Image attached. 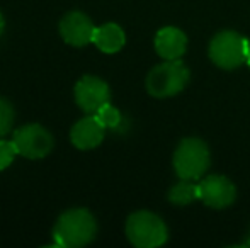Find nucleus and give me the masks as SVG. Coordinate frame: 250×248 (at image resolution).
Wrapping results in <instances>:
<instances>
[{
    "instance_id": "f257e3e1",
    "label": "nucleus",
    "mask_w": 250,
    "mask_h": 248,
    "mask_svg": "<svg viewBox=\"0 0 250 248\" xmlns=\"http://www.w3.org/2000/svg\"><path fill=\"white\" fill-rule=\"evenodd\" d=\"M96 233V219L87 209H70L56 221L53 238L56 247L80 248L92 242Z\"/></svg>"
},
{
    "instance_id": "f03ea898",
    "label": "nucleus",
    "mask_w": 250,
    "mask_h": 248,
    "mask_svg": "<svg viewBox=\"0 0 250 248\" xmlns=\"http://www.w3.org/2000/svg\"><path fill=\"white\" fill-rule=\"evenodd\" d=\"M189 82V70L179 60H165L148 73L146 89L157 99L179 94Z\"/></svg>"
},
{
    "instance_id": "7ed1b4c3",
    "label": "nucleus",
    "mask_w": 250,
    "mask_h": 248,
    "mask_svg": "<svg viewBox=\"0 0 250 248\" xmlns=\"http://www.w3.org/2000/svg\"><path fill=\"white\" fill-rule=\"evenodd\" d=\"M209 57L220 68H238L249 60L250 43L233 31H221L211 41Z\"/></svg>"
},
{
    "instance_id": "20e7f679",
    "label": "nucleus",
    "mask_w": 250,
    "mask_h": 248,
    "mask_svg": "<svg viewBox=\"0 0 250 248\" xmlns=\"http://www.w3.org/2000/svg\"><path fill=\"white\" fill-rule=\"evenodd\" d=\"M126 236L138 248H155L167 242V228L153 212H135L126 221Z\"/></svg>"
},
{
    "instance_id": "39448f33",
    "label": "nucleus",
    "mask_w": 250,
    "mask_h": 248,
    "mask_svg": "<svg viewBox=\"0 0 250 248\" xmlns=\"http://www.w3.org/2000/svg\"><path fill=\"white\" fill-rule=\"evenodd\" d=\"M209 167L208 146L198 138H188L174 153V169L179 179L198 180Z\"/></svg>"
},
{
    "instance_id": "423d86ee",
    "label": "nucleus",
    "mask_w": 250,
    "mask_h": 248,
    "mask_svg": "<svg viewBox=\"0 0 250 248\" xmlns=\"http://www.w3.org/2000/svg\"><path fill=\"white\" fill-rule=\"evenodd\" d=\"M12 143L17 150V155H22L31 160H38L46 156L51 152L53 136L43 126L27 124L14 133Z\"/></svg>"
},
{
    "instance_id": "0eeeda50",
    "label": "nucleus",
    "mask_w": 250,
    "mask_h": 248,
    "mask_svg": "<svg viewBox=\"0 0 250 248\" xmlns=\"http://www.w3.org/2000/svg\"><path fill=\"white\" fill-rule=\"evenodd\" d=\"M109 87L104 80L97 76H83L75 85V100L80 106V109L85 113H97L104 104L109 102Z\"/></svg>"
},
{
    "instance_id": "6e6552de",
    "label": "nucleus",
    "mask_w": 250,
    "mask_h": 248,
    "mask_svg": "<svg viewBox=\"0 0 250 248\" xmlns=\"http://www.w3.org/2000/svg\"><path fill=\"white\" fill-rule=\"evenodd\" d=\"M235 186L221 175H208L199 182V199L209 208L223 209L235 201Z\"/></svg>"
},
{
    "instance_id": "1a4fd4ad",
    "label": "nucleus",
    "mask_w": 250,
    "mask_h": 248,
    "mask_svg": "<svg viewBox=\"0 0 250 248\" xmlns=\"http://www.w3.org/2000/svg\"><path fill=\"white\" fill-rule=\"evenodd\" d=\"M96 26L83 12H68L60 22V34L72 46H85L92 43Z\"/></svg>"
},
{
    "instance_id": "9d476101",
    "label": "nucleus",
    "mask_w": 250,
    "mask_h": 248,
    "mask_svg": "<svg viewBox=\"0 0 250 248\" xmlns=\"http://www.w3.org/2000/svg\"><path fill=\"white\" fill-rule=\"evenodd\" d=\"M104 126L97 116H87L72 128L70 138L79 150H92L104 139Z\"/></svg>"
},
{
    "instance_id": "9b49d317",
    "label": "nucleus",
    "mask_w": 250,
    "mask_h": 248,
    "mask_svg": "<svg viewBox=\"0 0 250 248\" xmlns=\"http://www.w3.org/2000/svg\"><path fill=\"white\" fill-rule=\"evenodd\" d=\"M188 38L177 27H164L155 36V50L164 60H179L186 53Z\"/></svg>"
},
{
    "instance_id": "f8f14e48",
    "label": "nucleus",
    "mask_w": 250,
    "mask_h": 248,
    "mask_svg": "<svg viewBox=\"0 0 250 248\" xmlns=\"http://www.w3.org/2000/svg\"><path fill=\"white\" fill-rule=\"evenodd\" d=\"M92 43L104 53H116L126 43V36L118 24H104L101 27H96Z\"/></svg>"
},
{
    "instance_id": "ddd939ff",
    "label": "nucleus",
    "mask_w": 250,
    "mask_h": 248,
    "mask_svg": "<svg viewBox=\"0 0 250 248\" xmlns=\"http://www.w3.org/2000/svg\"><path fill=\"white\" fill-rule=\"evenodd\" d=\"M168 199H170V202H174V204H177V206L189 204V202L199 199V184L181 179V182L175 184V186L170 189Z\"/></svg>"
},
{
    "instance_id": "4468645a",
    "label": "nucleus",
    "mask_w": 250,
    "mask_h": 248,
    "mask_svg": "<svg viewBox=\"0 0 250 248\" xmlns=\"http://www.w3.org/2000/svg\"><path fill=\"white\" fill-rule=\"evenodd\" d=\"M96 116L104 128H116V126H119V123H121V114H119V111L116 109V107H112L109 102L104 104V106L97 111Z\"/></svg>"
},
{
    "instance_id": "2eb2a0df",
    "label": "nucleus",
    "mask_w": 250,
    "mask_h": 248,
    "mask_svg": "<svg viewBox=\"0 0 250 248\" xmlns=\"http://www.w3.org/2000/svg\"><path fill=\"white\" fill-rule=\"evenodd\" d=\"M14 123V109L5 99H0V138L10 133Z\"/></svg>"
},
{
    "instance_id": "dca6fc26",
    "label": "nucleus",
    "mask_w": 250,
    "mask_h": 248,
    "mask_svg": "<svg viewBox=\"0 0 250 248\" xmlns=\"http://www.w3.org/2000/svg\"><path fill=\"white\" fill-rule=\"evenodd\" d=\"M16 155H17V150L14 146V143L0 139V170L7 169L14 162Z\"/></svg>"
},
{
    "instance_id": "f3484780",
    "label": "nucleus",
    "mask_w": 250,
    "mask_h": 248,
    "mask_svg": "<svg viewBox=\"0 0 250 248\" xmlns=\"http://www.w3.org/2000/svg\"><path fill=\"white\" fill-rule=\"evenodd\" d=\"M3 27H5V20H3V16H2V12H0V36H2V33H3Z\"/></svg>"
},
{
    "instance_id": "a211bd4d",
    "label": "nucleus",
    "mask_w": 250,
    "mask_h": 248,
    "mask_svg": "<svg viewBox=\"0 0 250 248\" xmlns=\"http://www.w3.org/2000/svg\"><path fill=\"white\" fill-rule=\"evenodd\" d=\"M247 63H249V66H250V57H249V60H247Z\"/></svg>"
}]
</instances>
